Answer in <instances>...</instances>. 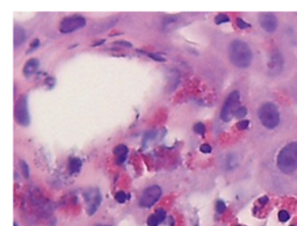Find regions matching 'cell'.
<instances>
[{
  "mask_svg": "<svg viewBox=\"0 0 297 226\" xmlns=\"http://www.w3.org/2000/svg\"><path fill=\"white\" fill-rule=\"evenodd\" d=\"M229 56L232 64H235L237 68L240 69L249 68L253 59L252 50H251L249 44L239 40L233 41L230 44Z\"/></svg>",
  "mask_w": 297,
  "mask_h": 226,
  "instance_id": "cell-1",
  "label": "cell"
},
{
  "mask_svg": "<svg viewBox=\"0 0 297 226\" xmlns=\"http://www.w3.org/2000/svg\"><path fill=\"white\" fill-rule=\"evenodd\" d=\"M278 167L282 173L292 174L297 169V142H292L278 155Z\"/></svg>",
  "mask_w": 297,
  "mask_h": 226,
  "instance_id": "cell-2",
  "label": "cell"
},
{
  "mask_svg": "<svg viewBox=\"0 0 297 226\" xmlns=\"http://www.w3.org/2000/svg\"><path fill=\"white\" fill-rule=\"evenodd\" d=\"M259 120L265 128H277L280 123V113L278 107L272 102L264 103L259 109Z\"/></svg>",
  "mask_w": 297,
  "mask_h": 226,
  "instance_id": "cell-3",
  "label": "cell"
},
{
  "mask_svg": "<svg viewBox=\"0 0 297 226\" xmlns=\"http://www.w3.org/2000/svg\"><path fill=\"white\" fill-rule=\"evenodd\" d=\"M240 95L239 93L235 90V92L230 93L229 96L226 97L224 104H223L222 110H221V120L224 122H229L231 120L233 115H235L236 110L238 109Z\"/></svg>",
  "mask_w": 297,
  "mask_h": 226,
  "instance_id": "cell-4",
  "label": "cell"
},
{
  "mask_svg": "<svg viewBox=\"0 0 297 226\" xmlns=\"http://www.w3.org/2000/svg\"><path fill=\"white\" fill-rule=\"evenodd\" d=\"M160 196H162V188L160 187L151 186L146 188L139 200V205L143 208H151L153 204L158 202Z\"/></svg>",
  "mask_w": 297,
  "mask_h": 226,
  "instance_id": "cell-5",
  "label": "cell"
},
{
  "mask_svg": "<svg viewBox=\"0 0 297 226\" xmlns=\"http://www.w3.org/2000/svg\"><path fill=\"white\" fill-rule=\"evenodd\" d=\"M86 20L85 17L76 15V16H70L65 17L64 20L61 22V26H59V30L63 34H69L72 33V31L78 30L80 28L85 27Z\"/></svg>",
  "mask_w": 297,
  "mask_h": 226,
  "instance_id": "cell-6",
  "label": "cell"
},
{
  "mask_svg": "<svg viewBox=\"0 0 297 226\" xmlns=\"http://www.w3.org/2000/svg\"><path fill=\"white\" fill-rule=\"evenodd\" d=\"M15 120L17 123L22 127H27L29 124V113H28L27 96H21L16 102L15 107Z\"/></svg>",
  "mask_w": 297,
  "mask_h": 226,
  "instance_id": "cell-7",
  "label": "cell"
},
{
  "mask_svg": "<svg viewBox=\"0 0 297 226\" xmlns=\"http://www.w3.org/2000/svg\"><path fill=\"white\" fill-rule=\"evenodd\" d=\"M85 200L87 212L90 216H92L99 209L101 202H102V196L98 189H90L85 193Z\"/></svg>",
  "mask_w": 297,
  "mask_h": 226,
  "instance_id": "cell-8",
  "label": "cell"
},
{
  "mask_svg": "<svg viewBox=\"0 0 297 226\" xmlns=\"http://www.w3.org/2000/svg\"><path fill=\"white\" fill-rule=\"evenodd\" d=\"M259 22L261 24V27H263L267 33H274L278 28L277 16L272 13L261 14L259 17Z\"/></svg>",
  "mask_w": 297,
  "mask_h": 226,
  "instance_id": "cell-9",
  "label": "cell"
},
{
  "mask_svg": "<svg viewBox=\"0 0 297 226\" xmlns=\"http://www.w3.org/2000/svg\"><path fill=\"white\" fill-rule=\"evenodd\" d=\"M282 65H284V59H282V56L279 54V52H274L272 55L271 62H270V70L272 72L278 73L281 71Z\"/></svg>",
  "mask_w": 297,
  "mask_h": 226,
  "instance_id": "cell-10",
  "label": "cell"
},
{
  "mask_svg": "<svg viewBox=\"0 0 297 226\" xmlns=\"http://www.w3.org/2000/svg\"><path fill=\"white\" fill-rule=\"evenodd\" d=\"M166 218V212L163 209H159L157 210L155 214H152L148 219V225L149 226H158L164 222V219Z\"/></svg>",
  "mask_w": 297,
  "mask_h": 226,
  "instance_id": "cell-11",
  "label": "cell"
},
{
  "mask_svg": "<svg viewBox=\"0 0 297 226\" xmlns=\"http://www.w3.org/2000/svg\"><path fill=\"white\" fill-rule=\"evenodd\" d=\"M38 66H40V63H38L37 59H30L26 63L23 68V75L26 76H30L33 75L35 72L37 71Z\"/></svg>",
  "mask_w": 297,
  "mask_h": 226,
  "instance_id": "cell-12",
  "label": "cell"
},
{
  "mask_svg": "<svg viewBox=\"0 0 297 226\" xmlns=\"http://www.w3.org/2000/svg\"><path fill=\"white\" fill-rule=\"evenodd\" d=\"M114 154L116 155V162L122 163L128 155V148L123 144L117 145L116 148L114 149Z\"/></svg>",
  "mask_w": 297,
  "mask_h": 226,
  "instance_id": "cell-13",
  "label": "cell"
},
{
  "mask_svg": "<svg viewBox=\"0 0 297 226\" xmlns=\"http://www.w3.org/2000/svg\"><path fill=\"white\" fill-rule=\"evenodd\" d=\"M24 40H26V33L22 28L19 26L14 27V47L22 44Z\"/></svg>",
  "mask_w": 297,
  "mask_h": 226,
  "instance_id": "cell-14",
  "label": "cell"
},
{
  "mask_svg": "<svg viewBox=\"0 0 297 226\" xmlns=\"http://www.w3.org/2000/svg\"><path fill=\"white\" fill-rule=\"evenodd\" d=\"M82 160L79 158H72L70 160V163H69V169L71 173H78L80 168H82Z\"/></svg>",
  "mask_w": 297,
  "mask_h": 226,
  "instance_id": "cell-15",
  "label": "cell"
},
{
  "mask_svg": "<svg viewBox=\"0 0 297 226\" xmlns=\"http://www.w3.org/2000/svg\"><path fill=\"white\" fill-rule=\"evenodd\" d=\"M20 168H21V172H22L23 176L28 179L29 177V167L26 163V161H23V160H21L20 161Z\"/></svg>",
  "mask_w": 297,
  "mask_h": 226,
  "instance_id": "cell-16",
  "label": "cell"
},
{
  "mask_svg": "<svg viewBox=\"0 0 297 226\" xmlns=\"http://www.w3.org/2000/svg\"><path fill=\"white\" fill-rule=\"evenodd\" d=\"M128 198H129V196L124 193V191H118V193L115 195V200H116L118 203H124Z\"/></svg>",
  "mask_w": 297,
  "mask_h": 226,
  "instance_id": "cell-17",
  "label": "cell"
},
{
  "mask_svg": "<svg viewBox=\"0 0 297 226\" xmlns=\"http://www.w3.org/2000/svg\"><path fill=\"white\" fill-rule=\"evenodd\" d=\"M229 16L226 14H218L217 16L215 17V22L216 24H221V23H225L229 22Z\"/></svg>",
  "mask_w": 297,
  "mask_h": 226,
  "instance_id": "cell-18",
  "label": "cell"
},
{
  "mask_svg": "<svg viewBox=\"0 0 297 226\" xmlns=\"http://www.w3.org/2000/svg\"><path fill=\"white\" fill-rule=\"evenodd\" d=\"M194 131L198 135H203L205 132V125L203 123H197L194 125Z\"/></svg>",
  "mask_w": 297,
  "mask_h": 226,
  "instance_id": "cell-19",
  "label": "cell"
},
{
  "mask_svg": "<svg viewBox=\"0 0 297 226\" xmlns=\"http://www.w3.org/2000/svg\"><path fill=\"white\" fill-rule=\"evenodd\" d=\"M246 114H247V109L245 107H239L238 109L236 110V113H235V116L236 117H244V116H246Z\"/></svg>",
  "mask_w": 297,
  "mask_h": 226,
  "instance_id": "cell-20",
  "label": "cell"
},
{
  "mask_svg": "<svg viewBox=\"0 0 297 226\" xmlns=\"http://www.w3.org/2000/svg\"><path fill=\"white\" fill-rule=\"evenodd\" d=\"M216 209H217V212L218 214H223V212L225 211V203L223 201H217L216 202Z\"/></svg>",
  "mask_w": 297,
  "mask_h": 226,
  "instance_id": "cell-21",
  "label": "cell"
},
{
  "mask_svg": "<svg viewBox=\"0 0 297 226\" xmlns=\"http://www.w3.org/2000/svg\"><path fill=\"white\" fill-rule=\"evenodd\" d=\"M236 22H237V26H238L239 28H242V29H246V28L250 27V24L245 22L243 19H240V17H238V19L236 20Z\"/></svg>",
  "mask_w": 297,
  "mask_h": 226,
  "instance_id": "cell-22",
  "label": "cell"
},
{
  "mask_svg": "<svg viewBox=\"0 0 297 226\" xmlns=\"http://www.w3.org/2000/svg\"><path fill=\"white\" fill-rule=\"evenodd\" d=\"M289 217H291V216H289V214L287 211L282 210V211L279 212V218H280L281 222H287L289 219Z\"/></svg>",
  "mask_w": 297,
  "mask_h": 226,
  "instance_id": "cell-23",
  "label": "cell"
},
{
  "mask_svg": "<svg viewBox=\"0 0 297 226\" xmlns=\"http://www.w3.org/2000/svg\"><path fill=\"white\" fill-rule=\"evenodd\" d=\"M150 57L155 59V61H158V62H165V58L163 57L162 55L160 54H148Z\"/></svg>",
  "mask_w": 297,
  "mask_h": 226,
  "instance_id": "cell-24",
  "label": "cell"
},
{
  "mask_svg": "<svg viewBox=\"0 0 297 226\" xmlns=\"http://www.w3.org/2000/svg\"><path fill=\"white\" fill-rule=\"evenodd\" d=\"M249 124H250V122H249V121L244 120V121H240L239 123L237 124V127H238L239 130H244V129H246L247 127H249Z\"/></svg>",
  "mask_w": 297,
  "mask_h": 226,
  "instance_id": "cell-25",
  "label": "cell"
},
{
  "mask_svg": "<svg viewBox=\"0 0 297 226\" xmlns=\"http://www.w3.org/2000/svg\"><path fill=\"white\" fill-rule=\"evenodd\" d=\"M200 151H201L202 153H210V152H211V146L209 145V144H203V145H201Z\"/></svg>",
  "mask_w": 297,
  "mask_h": 226,
  "instance_id": "cell-26",
  "label": "cell"
},
{
  "mask_svg": "<svg viewBox=\"0 0 297 226\" xmlns=\"http://www.w3.org/2000/svg\"><path fill=\"white\" fill-rule=\"evenodd\" d=\"M38 45H40V41H38V40L33 41V43H31V45H30V51H31V50H34L35 48H37Z\"/></svg>",
  "mask_w": 297,
  "mask_h": 226,
  "instance_id": "cell-27",
  "label": "cell"
},
{
  "mask_svg": "<svg viewBox=\"0 0 297 226\" xmlns=\"http://www.w3.org/2000/svg\"><path fill=\"white\" fill-rule=\"evenodd\" d=\"M267 200H268L267 197H263V198H260V202H261V203H266Z\"/></svg>",
  "mask_w": 297,
  "mask_h": 226,
  "instance_id": "cell-28",
  "label": "cell"
},
{
  "mask_svg": "<svg viewBox=\"0 0 297 226\" xmlns=\"http://www.w3.org/2000/svg\"><path fill=\"white\" fill-rule=\"evenodd\" d=\"M98 226H110V225H98Z\"/></svg>",
  "mask_w": 297,
  "mask_h": 226,
  "instance_id": "cell-29",
  "label": "cell"
},
{
  "mask_svg": "<svg viewBox=\"0 0 297 226\" xmlns=\"http://www.w3.org/2000/svg\"><path fill=\"white\" fill-rule=\"evenodd\" d=\"M14 226H17V224H16V223H14Z\"/></svg>",
  "mask_w": 297,
  "mask_h": 226,
  "instance_id": "cell-30",
  "label": "cell"
}]
</instances>
